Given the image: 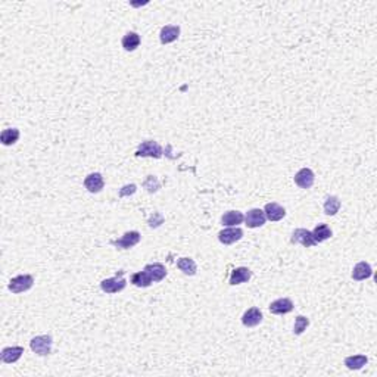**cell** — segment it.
Returning a JSON list of instances; mask_svg holds the SVG:
<instances>
[{
	"label": "cell",
	"instance_id": "cell-1",
	"mask_svg": "<svg viewBox=\"0 0 377 377\" xmlns=\"http://www.w3.org/2000/svg\"><path fill=\"white\" fill-rule=\"evenodd\" d=\"M34 284V279L30 274H22V276H16L9 282V290L12 293H22L27 292L33 287Z\"/></svg>",
	"mask_w": 377,
	"mask_h": 377
},
{
	"label": "cell",
	"instance_id": "cell-2",
	"mask_svg": "<svg viewBox=\"0 0 377 377\" xmlns=\"http://www.w3.org/2000/svg\"><path fill=\"white\" fill-rule=\"evenodd\" d=\"M52 343L53 340L49 335H41V336H36L33 338L30 342L31 351L36 352L40 357H46L52 352Z\"/></svg>",
	"mask_w": 377,
	"mask_h": 377
},
{
	"label": "cell",
	"instance_id": "cell-3",
	"mask_svg": "<svg viewBox=\"0 0 377 377\" xmlns=\"http://www.w3.org/2000/svg\"><path fill=\"white\" fill-rule=\"evenodd\" d=\"M136 156H143V158H161L162 156V148L153 142V140H146L142 145H139Z\"/></svg>",
	"mask_w": 377,
	"mask_h": 377
},
{
	"label": "cell",
	"instance_id": "cell-4",
	"mask_svg": "<svg viewBox=\"0 0 377 377\" xmlns=\"http://www.w3.org/2000/svg\"><path fill=\"white\" fill-rule=\"evenodd\" d=\"M122 274H124V271H121L119 277L116 276V277H111V279L103 280V282L100 283L102 290L106 292V293H118V292L124 290L125 286H127V282L122 279Z\"/></svg>",
	"mask_w": 377,
	"mask_h": 377
},
{
	"label": "cell",
	"instance_id": "cell-5",
	"mask_svg": "<svg viewBox=\"0 0 377 377\" xmlns=\"http://www.w3.org/2000/svg\"><path fill=\"white\" fill-rule=\"evenodd\" d=\"M140 237L142 236H140L139 231H127L121 239L111 240V243L118 249H130V248L136 246L140 242Z\"/></svg>",
	"mask_w": 377,
	"mask_h": 377
},
{
	"label": "cell",
	"instance_id": "cell-6",
	"mask_svg": "<svg viewBox=\"0 0 377 377\" xmlns=\"http://www.w3.org/2000/svg\"><path fill=\"white\" fill-rule=\"evenodd\" d=\"M290 242L292 243H301L302 246H305V248H311V246L317 245V242L312 236V231H309L306 228H296L292 234Z\"/></svg>",
	"mask_w": 377,
	"mask_h": 377
},
{
	"label": "cell",
	"instance_id": "cell-7",
	"mask_svg": "<svg viewBox=\"0 0 377 377\" xmlns=\"http://www.w3.org/2000/svg\"><path fill=\"white\" fill-rule=\"evenodd\" d=\"M243 237V231L240 230V228H234V227H231V228H226V230H221L220 233H218V240L223 243V245H233V243H236L237 240H240Z\"/></svg>",
	"mask_w": 377,
	"mask_h": 377
},
{
	"label": "cell",
	"instance_id": "cell-8",
	"mask_svg": "<svg viewBox=\"0 0 377 377\" xmlns=\"http://www.w3.org/2000/svg\"><path fill=\"white\" fill-rule=\"evenodd\" d=\"M84 188H87L90 193H99L102 188H105V180H103L102 174H99V173L89 174L84 179Z\"/></svg>",
	"mask_w": 377,
	"mask_h": 377
},
{
	"label": "cell",
	"instance_id": "cell-9",
	"mask_svg": "<svg viewBox=\"0 0 377 377\" xmlns=\"http://www.w3.org/2000/svg\"><path fill=\"white\" fill-rule=\"evenodd\" d=\"M265 220H267V217H265L264 211H263V209H258V208L251 209V211L246 214V217H245L246 226L249 227V228H258V227L264 226Z\"/></svg>",
	"mask_w": 377,
	"mask_h": 377
},
{
	"label": "cell",
	"instance_id": "cell-10",
	"mask_svg": "<svg viewBox=\"0 0 377 377\" xmlns=\"http://www.w3.org/2000/svg\"><path fill=\"white\" fill-rule=\"evenodd\" d=\"M268 309H270L271 314L283 315V314H287V312H290L293 309V302L290 301L289 298H282V299L271 302L270 306H268Z\"/></svg>",
	"mask_w": 377,
	"mask_h": 377
},
{
	"label": "cell",
	"instance_id": "cell-11",
	"mask_svg": "<svg viewBox=\"0 0 377 377\" xmlns=\"http://www.w3.org/2000/svg\"><path fill=\"white\" fill-rule=\"evenodd\" d=\"M24 354V348L22 346H9V348H3L1 349V361L6 363V364H12V363H16Z\"/></svg>",
	"mask_w": 377,
	"mask_h": 377
},
{
	"label": "cell",
	"instance_id": "cell-12",
	"mask_svg": "<svg viewBox=\"0 0 377 377\" xmlns=\"http://www.w3.org/2000/svg\"><path fill=\"white\" fill-rule=\"evenodd\" d=\"M264 214L267 220H270V221H280L286 215V209L282 205H279L276 202H271V203L265 205Z\"/></svg>",
	"mask_w": 377,
	"mask_h": 377
},
{
	"label": "cell",
	"instance_id": "cell-13",
	"mask_svg": "<svg viewBox=\"0 0 377 377\" xmlns=\"http://www.w3.org/2000/svg\"><path fill=\"white\" fill-rule=\"evenodd\" d=\"M314 180H315L314 173L309 168H302L295 176V183H296V186H299L301 188H312Z\"/></svg>",
	"mask_w": 377,
	"mask_h": 377
},
{
	"label": "cell",
	"instance_id": "cell-14",
	"mask_svg": "<svg viewBox=\"0 0 377 377\" xmlns=\"http://www.w3.org/2000/svg\"><path fill=\"white\" fill-rule=\"evenodd\" d=\"M252 273L249 268L246 267H239V268H234L231 271V276H230V284L231 286H236V284H242V283H246L249 279H251Z\"/></svg>",
	"mask_w": 377,
	"mask_h": 377
},
{
	"label": "cell",
	"instance_id": "cell-15",
	"mask_svg": "<svg viewBox=\"0 0 377 377\" xmlns=\"http://www.w3.org/2000/svg\"><path fill=\"white\" fill-rule=\"evenodd\" d=\"M261 321H263V312H261L258 308H251V309H248V311L243 314V317H242V323H243V326H246V327H255V326H258Z\"/></svg>",
	"mask_w": 377,
	"mask_h": 377
},
{
	"label": "cell",
	"instance_id": "cell-16",
	"mask_svg": "<svg viewBox=\"0 0 377 377\" xmlns=\"http://www.w3.org/2000/svg\"><path fill=\"white\" fill-rule=\"evenodd\" d=\"M180 36V27L179 25H165L161 30L159 40L162 44H170L173 41H176Z\"/></svg>",
	"mask_w": 377,
	"mask_h": 377
},
{
	"label": "cell",
	"instance_id": "cell-17",
	"mask_svg": "<svg viewBox=\"0 0 377 377\" xmlns=\"http://www.w3.org/2000/svg\"><path fill=\"white\" fill-rule=\"evenodd\" d=\"M372 276H373V270H372L370 264L366 263V261L358 263V264L354 267V270H352V279L357 280V282L366 280V279H369Z\"/></svg>",
	"mask_w": 377,
	"mask_h": 377
},
{
	"label": "cell",
	"instance_id": "cell-18",
	"mask_svg": "<svg viewBox=\"0 0 377 377\" xmlns=\"http://www.w3.org/2000/svg\"><path fill=\"white\" fill-rule=\"evenodd\" d=\"M145 271L149 274L152 282H161V280H164L165 276H167V268L162 264H159V263L148 264L145 267Z\"/></svg>",
	"mask_w": 377,
	"mask_h": 377
},
{
	"label": "cell",
	"instance_id": "cell-19",
	"mask_svg": "<svg viewBox=\"0 0 377 377\" xmlns=\"http://www.w3.org/2000/svg\"><path fill=\"white\" fill-rule=\"evenodd\" d=\"M243 220H245V215H243L240 211H228V212H226V214L221 217L223 226L227 227L239 226V224L243 223Z\"/></svg>",
	"mask_w": 377,
	"mask_h": 377
},
{
	"label": "cell",
	"instance_id": "cell-20",
	"mask_svg": "<svg viewBox=\"0 0 377 377\" xmlns=\"http://www.w3.org/2000/svg\"><path fill=\"white\" fill-rule=\"evenodd\" d=\"M369 363V358L366 355H352L345 358V366L349 370H360Z\"/></svg>",
	"mask_w": 377,
	"mask_h": 377
},
{
	"label": "cell",
	"instance_id": "cell-21",
	"mask_svg": "<svg viewBox=\"0 0 377 377\" xmlns=\"http://www.w3.org/2000/svg\"><path fill=\"white\" fill-rule=\"evenodd\" d=\"M122 47L127 50V52H133L136 50L139 46H140V36L137 33H127L124 37H122Z\"/></svg>",
	"mask_w": 377,
	"mask_h": 377
},
{
	"label": "cell",
	"instance_id": "cell-22",
	"mask_svg": "<svg viewBox=\"0 0 377 377\" xmlns=\"http://www.w3.org/2000/svg\"><path fill=\"white\" fill-rule=\"evenodd\" d=\"M18 139H19V130L18 128H6L0 134V140L4 146H10V145L16 143Z\"/></svg>",
	"mask_w": 377,
	"mask_h": 377
},
{
	"label": "cell",
	"instance_id": "cell-23",
	"mask_svg": "<svg viewBox=\"0 0 377 377\" xmlns=\"http://www.w3.org/2000/svg\"><path fill=\"white\" fill-rule=\"evenodd\" d=\"M332 234L333 233H332L330 227L327 226V224H318V226L314 228V231H312V236H314V239H315L317 243H321V242L330 239Z\"/></svg>",
	"mask_w": 377,
	"mask_h": 377
},
{
	"label": "cell",
	"instance_id": "cell-24",
	"mask_svg": "<svg viewBox=\"0 0 377 377\" xmlns=\"http://www.w3.org/2000/svg\"><path fill=\"white\" fill-rule=\"evenodd\" d=\"M131 283L137 287H149L152 284V279L149 277V274L143 270V271H139V273L133 274Z\"/></svg>",
	"mask_w": 377,
	"mask_h": 377
},
{
	"label": "cell",
	"instance_id": "cell-25",
	"mask_svg": "<svg viewBox=\"0 0 377 377\" xmlns=\"http://www.w3.org/2000/svg\"><path fill=\"white\" fill-rule=\"evenodd\" d=\"M340 209V200L336 196H329L324 202V212L327 215H336Z\"/></svg>",
	"mask_w": 377,
	"mask_h": 377
},
{
	"label": "cell",
	"instance_id": "cell-26",
	"mask_svg": "<svg viewBox=\"0 0 377 377\" xmlns=\"http://www.w3.org/2000/svg\"><path fill=\"white\" fill-rule=\"evenodd\" d=\"M177 267L186 274V276H194L196 274V263L191 260V258H180L179 263H177Z\"/></svg>",
	"mask_w": 377,
	"mask_h": 377
},
{
	"label": "cell",
	"instance_id": "cell-27",
	"mask_svg": "<svg viewBox=\"0 0 377 377\" xmlns=\"http://www.w3.org/2000/svg\"><path fill=\"white\" fill-rule=\"evenodd\" d=\"M309 326V320L303 315H298L296 320H295V326H293V333L295 335H302L306 327Z\"/></svg>",
	"mask_w": 377,
	"mask_h": 377
},
{
	"label": "cell",
	"instance_id": "cell-28",
	"mask_svg": "<svg viewBox=\"0 0 377 377\" xmlns=\"http://www.w3.org/2000/svg\"><path fill=\"white\" fill-rule=\"evenodd\" d=\"M143 188H146L149 193H155V191H158L161 188V183H159V180L155 176H148L146 180L143 182Z\"/></svg>",
	"mask_w": 377,
	"mask_h": 377
},
{
	"label": "cell",
	"instance_id": "cell-29",
	"mask_svg": "<svg viewBox=\"0 0 377 377\" xmlns=\"http://www.w3.org/2000/svg\"><path fill=\"white\" fill-rule=\"evenodd\" d=\"M148 223H149V226L151 227H159L164 223V217H162L159 212H153V215L149 218Z\"/></svg>",
	"mask_w": 377,
	"mask_h": 377
},
{
	"label": "cell",
	"instance_id": "cell-30",
	"mask_svg": "<svg viewBox=\"0 0 377 377\" xmlns=\"http://www.w3.org/2000/svg\"><path fill=\"white\" fill-rule=\"evenodd\" d=\"M134 193H136V185H127V186H124L119 190L121 197H125V196H130V194H134Z\"/></svg>",
	"mask_w": 377,
	"mask_h": 377
}]
</instances>
